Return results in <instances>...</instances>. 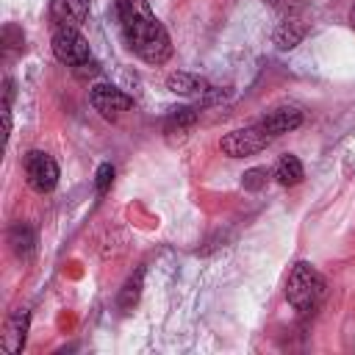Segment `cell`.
Here are the masks:
<instances>
[{
    "instance_id": "7c38bea8",
    "label": "cell",
    "mask_w": 355,
    "mask_h": 355,
    "mask_svg": "<svg viewBox=\"0 0 355 355\" xmlns=\"http://www.w3.org/2000/svg\"><path fill=\"white\" fill-rule=\"evenodd\" d=\"M302 36H305V25L297 17H283V22L275 28L272 39H275V44L280 50H291V47H297L302 42Z\"/></svg>"
},
{
    "instance_id": "e0dca14e",
    "label": "cell",
    "mask_w": 355,
    "mask_h": 355,
    "mask_svg": "<svg viewBox=\"0 0 355 355\" xmlns=\"http://www.w3.org/2000/svg\"><path fill=\"white\" fill-rule=\"evenodd\" d=\"M266 178H269V172H266L263 166H252V169H247V172L241 175V186H244L247 191H261V189L266 186Z\"/></svg>"
},
{
    "instance_id": "5bb4252c",
    "label": "cell",
    "mask_w": 355,
    "mask_h": 355,
    "mask_svg": "<svg viewBox=\"0 0 355 355\" xmlns=\"http://www.w3.org/2000/svg\"><path fill=\"white\" fill-rule=\"evenodd\" d=\"M305 178V169H302V164H300V158L297 155H283L280 161H277V166H275V180L280 183V186H297L300 180Z\"/></svg>"
},
{
    "instance_id": "ac0fdd59",
    "label": "cell",
    "mask_w": 355,
    "mask_h": 355,
    "mask_svg": "<svg viewBox=\"0 0 355 355\" xmlns=\"http://www.w3.org/2000/svg\"><path fill=\"white\" fill-rule=\"evenodd\" d=\"M263 3H269L283 17H297L302 11V6H305V0H263Z\"/></svg>"
},
{
    "instance_id": "52a82bcc",
    "label": "cell",
    "mask_w": 355,
    "mask_h": 355,
    "mask_svg": "<svg viewBox=\"0 0 355 355\" xmlns=\"http://www.w3.org/2000/svg\"><path fill=\"white\" fill-rule=\"evenodd\" d=\"M89 17V0H50V19L55 28H80Z\"/></svg>"
},
{
    "instance_id": "d6986e66",
    "label": "cell",
    "mask_w": 355,
    "mask_h": 355,
    "mask_svg": "<svg viewBox=\"0 0 355 355\" xmlns=\"http://www.w3.org/2000/svg\"><path fill=\"white\" fill-rule=\"evenodd\" d=\"M111 183H114V166L111 164H100L97 166V175H94V189L103 194Z\"/></svg>"
},
{
    "instance_id": "3957f363",
    "label": "cell",
    "mask_w": 355,
    "mask_h": 355,
    "mask_svg": "<svg viewBox=\"0 0 355 355\" xmlns=\"http://www.w3.org/2000/svg\"><path fill=\"white\" fill-rule=\"evenodd\" d=\"M269 141H272V136L261 125H250V128H236V130L225 133L219 139V150L227 158H247V155L266 150Z\"/></svg>"
},
{
    "instance_id": "30bf717a",
    "label": "cell",
    "mask_w": 355,
    "mask_h": 355,
    "mask_svg": "<svg viewBox=\"0 0 355 355\" xmlns=\"http://www.w3.org/2000/svg\"><path fill=\"white\" fill-rule=\"evenodd\" d=\"M258 125H261V128L275 139V136H283V133H288V130L300 128V125H302V111H300V108H294V105H283V108L269 111Z\"/></svg>"
},
{
    "instance_id": "9c48e42d",
    "label": "cell",
    "mask_w": 355,
    "mask_h": 355,
    "mask_svg": "<svg viewBox=\"0 0 355 355\" xmlns=\"http://www.w3.org/2000/svg\"><path fill=\"white\" fill-rule=\"evenodd\" d=\"M166 89L175 94H183V97H205V100H211V92H214L205 78L191 75V72H169Z\"/></svg>"
},
{
    "instance_id": "4fadbf2b",
    "label": "cell",
    "mask_w": 355,
    "mask_h": 355,
    "mask_svg": "<svg viewBox=\"0 0 355 355\" xmlns=\"http://www.w3.org/2000/svg\"><path fill=\"white\" fill-rule=\"evenodd\" d=\"M8 244H11V250H14L19 258H28V255L36 250V233H33V227L25 225V222L11 225V230H8Z\"/></svg>"
},
{
    "instance_id": "277c9868",
    "label": "cell",
    "mask_w": 355,
    "mask_h": 355,
    "mask_svg": "<svg viewBox=\"0 0 355 355\" xmlns=\"http://www.w3.org/2000/svg\"><path fill=\"white\" fill-rule=\"evenodd\" d=\"M50 47H53V55L67 64V67H80L86 61H92V50H89V42L80 36L78 28H55L53 31V39H50Z\"/></svg>"
},
{
    "instance_id": "7a4b0ae2",
    "label": "cell",
    "mask_w": 355,
    "mask_h": 355,
    "mask_svg": "<svg viewBox=\"0 0 355 355\" xmlns=\"http://www.w3.org/2000/svg\"><path fill=\"white\" fill-rule=\"evenodd\" d=\"M324 291H327V280L313 263H308V261L294 263V269L288 272V280H286V300L294 311H300V313L316 311L319 302L324 300Z\"/></svg>"
},
{
    "instance_id": "ba28073f",
    "label": "cell",
    "mask_w": 355,
    "mask_h": 355,
    "mask_svg": "<svg viewBox=\"0 0 355 355\" xmlns=\"http://www.w3.org/2000/svg\"><path fill=\"white\" fill-rule=\"evenodd\" d=\"M28 327H31V313L28 311H14L8 319H6V333H3V349L8 355H19L22 347H25V338H28Z\"/></svg>"
},
{
    "instance_id": "ffe728a7",
    "label": "cell",
    "mask_w": 355,
    "mask_h": 355,
    "mask_svg": "<svg viewBox=\"0 0 355 355\" xmlns=\"http://www.w3.org/2000/svg\"><path fill=\"white\" fill-rule=\"evenodd\" d=\"M347 19H349V28L355 31V0H352V6H349V17H347Z\"/></svg>"
},
{
    "instance_id": "5b68a950",
    "label": "cell",
    "mask_w": 355,
    "mask_h": 355,
    "mask_svg": "<svg viewBox=\"0 0 355 355\" xmlns=\"http://www.w3.org/2000/svg\"><path fill=\"white\" fill-rule=\"evenodd\" d=\"M25 178L36 194H47L58 183V164L53 161V155L42 153V150H31L25 155Z\"/></svg>"
},
{
    "instance_id": "9a60e30c",
    "label": "cell",
    "mask_w": 355,
    "mask_h": 355,
    "mask_svg": "<svg viewBox=\"0 0 355 355\" xmlns=\"http://www.w3.org/2000/svg\"><path fill=\"white\" fill-rule=\"evenodd\" d=\"M139 294H141V269L136 275H130L119 291V308L122 311H130L136 302H139Z\"/></svg>"
},
{
    "instance_id": "8992f818",
    "label": "cell",
    "mask_w": 355,
    "mask_h": 355,
    "mask_svg": "<svg viewBox=\"0 0 355 355\" xmlns=\"http://www.w3.org/2000/svg\"><path fill=\"white\" fill-rule=\"evenodd\" d=\"M89 103L105 119H116V116H122L125 111L133 108V97H128L122 89H116L111 83H94L89 89Z\"/></svg>"
},
{
    "instance_id": "2e32d148",
    "label": "cell",
    "mask_w": 355,
    "mask_h": 355,
    "mask_svg": "<svg viewBox=\"0 0 355 355\" xmlns=\"http://www.w3.org/2000/svg\"><path fill=\"white\" fill-rule=\"evenodd\" d=\"M25 47V33H22V28H17L14 22H8L6 28H3V50L6 53H19Z\"/></svg>"
},
{
    "instance_id": "8fae6325",
    "label": "cell",
    "mask_w": 355,
    "mask_h": 355,
    "mask_svg": "<svg viewBox=\"0 0 355 355\" xmlns=\"http://www.w3.org/2000/svg\"><path fill=\"white\" fill-rule=\"evenodd\" d=\"M194 122H197V111L194 108H189V105H183V108H172L169 111V116L164 119V133L169 136V139H183L191 128H194Z\"/></svg>"
},
{
    "instance_id": "6da1fadb",
    "label": "cell",
    "mask_w": 355,
    "mask_h": 355,
    "mask_svg": "<svg viewBox=\"0 0 355 355\" xmlns=\"http://www.w3.org/2000/svg\"><path fill=\"white\" fill-rule=\"evenodd\" d=\"M116 17H119V25H122V33H125L130 50L141 61H147L153 67H161L169 61V55H172L169 33L155 19L147 0H116Z\"/></svg>"
}]
</instances>
